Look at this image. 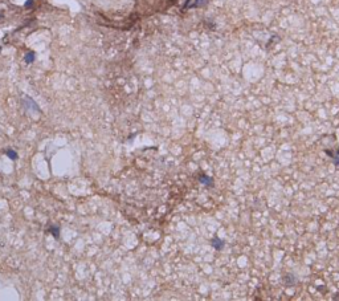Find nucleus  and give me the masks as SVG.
<instances>
[{"mask_svg": "<svg viewBox=\"0 0 339 301\" xmlns=\"http://www.w3.org/2000/svg\"><path fill=\"white\" fill-rule=\"evenodd\" d=\"M211 245H212L216 251H223L225 247V241H223L221 239L217 238V236H213V238L211 239Z\"/></svg>", "mask_w": 339, "mask_h": 301, "instance_id": "nucleus-2", "label": "nucleus"}, {"mask_svg": "<svg viewBox=\"0 0 339 301\" xmlns=\"http://www.w3.org/2000/svg\"><path fill=\"white\" fill-rule=\"evenodd\" d=\"M207 3V0H187L186 8H195V7H201Z\"/></svg>", "mask_w": 339, "mask_h": 301, "instance_id": "nucleus-3", "label": "nucleus"}, {"mask_svg": "<svg viewBox=\"0 0 339 301\" xmlns=\"http://www.w3.org/2000/svg\"><path fill=\"white\" fill-rule=\"evenodd\" d=\"M325 153L327 155H330L331 158H333V161H334V165H335L336 167L339 169V150H336V151H330V150H325Z\"/></svg>", "mask_w": 339, "mask_h": 301, "instance_id": "nucleus-5", "label": "nucleus"}, {"mask_svg": "<svg viewBox=\"0 0 339 301\" xmlns=\"http://www.w3.org/2000/svg\"><path fill=\"white\" fill-rule=\"evenodd\" d=\"M282 280H284L285 285H287V287H289V285H294L297 283V278L294 277L291 273H286V275L282 277Z\"/></svg>", "mask_w": 339, "mask_h": 301, "instance_id": "nucleus-4", "label": "nucleus"}, {"mask_svg": "<svg viewBox=\"0 0 339 301\" xmlns=\"http://www.w3.org/2000/svg\"><path fill=\"white\" fill-rule=\"evenodd\" d=\"M198 181L200 182L201 184H204V186H207V187H213V179L211 178L209 175H207L205 172H203V171L199 172Z\"/></svg>", "mask_w": 339, "mask_h": 301, "instance_id": "nucleus-1", "label": "nucleus"}]
</instances>
